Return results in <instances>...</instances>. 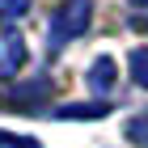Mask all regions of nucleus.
Segmentation results:
<instances>
[{
  "mask_svg": "<svg viewBox=\"0 0 148 148\" xmlns=\"http://www.w3.org/2000/svg\"><path fill=\"white\" fill-rule=\"evenodd\" d=\"M89 89H97V93H110V89H114V59H110V55L93 59V68H89Z\"/></svg>",
  "mask_w": 148,
  "mask_h": 148,
  "instance_id": "3",
  "label": "nucleus"
},
{
  "mask_svg": "<svg viewBox=\"0 0 148 148\" xmlns=\"http://www.w3.org/2000/svg\"><path fill=\"white\" fill-rule=\"evenodd\" d=\"M123 136L131 140V144H140V148H148V110H140V114H131L123 123Z\"/></svg>",
  "mask_w": 148,
  "mask_h": 148,
  "instance_id": "4",
  "label": "nucleus"
},
{
  "mask_svg": "<svg viewBox=\"0 0 148 148\" xmlns=\"http://www.w3.org/2000/svg\"><path fill=\"white\" fill-rule=\"evenodd\" d=\"M93 21V4L89 0H68V4H59L55 21H51V47H64L72 42L76 34H85Z\"/></svg>",
  "mask_w": 148,
  "mask_h": 148,
  "instance_id": "1",
  "label": "nucleus"
},
{
  "mask_svg": "<svg viewBox=\"0 0 148 148\" xmlns=\"http://www.w3.org/2000/svg\"><path fill=\"white\" fill-rule=\"evenodd\" d=\"M25 4L30 0H0V21H13V17H21Z\"/></svg>",
  "mask_w": 148,
  "mask_h": 148,
  "instance_id": "6",
  "label": "nucleus"
},
{
  "mask_svg": "<svg viewBox=\"0 0 148 148\" xmlns=\"http://www.w3.org/2000/svg\"><path fill=\"white\" fill-rule=\"evenodd\" d=\"M136 25H140V30H148V17H144V21H136Z\"/></svg>",
  "mask_w": 148,
  "mask_h": 148,
  "instance_id": "7",
  "label": "nucleus"
},
{
  "mask_svg": "<svg viewBox=\"0 0 148 148\" xmlns=\"http://www.w3.org/2000/svg\"><path fill=\"white\" fill-rule=\"evenodd\" d=\"M127 68H131V80H136L140 89H148V47H136V51H131Z\"/></svg>",
  "mask_w": 148,
  "mask_h": 148,
  "instance_id": "5",
  "label": "nucleus"
},
{
  "mask_svg": "<svg viewBox=\"0 0 148 148\" xmlns=\"http://www.w3.org/2000/svg\"><path fill=\"white\" fill-rule=\"evenodd\" d=\"M25 64V38L13 30H0V80H13Z\"/></svg>",
  "mask_w": 148,
  "mask_h": 148,
  "instance_id": "2",
  "label": "nucleus"
}]
</instances>
